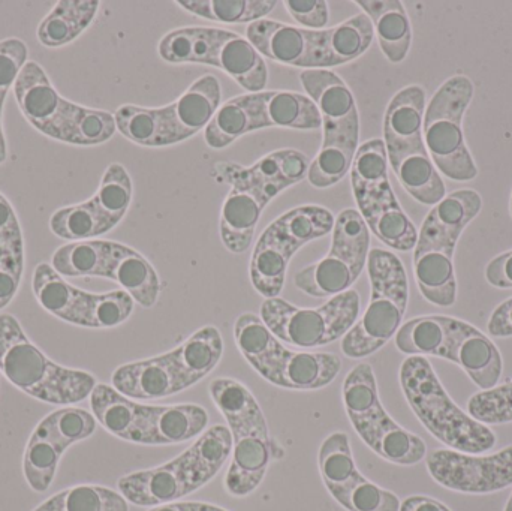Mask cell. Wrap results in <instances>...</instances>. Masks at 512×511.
<instances>
[{
  "label": "cell",
  "instance_id": "1",
  "mask_svg": "<svg viewBox=\"0 0 512 511\" xmlns=\"http://www.w3.org/2000/svg\"><path fill=\"white\" fill-rule=\"evenodd\" d=\"M483 209V198L474 189L445 195L424 219L414 248V275L427 302L450 308L457 300L454 252L460 236Z\"/></svg>",
  "mask_w": 512,
  "mask_h": 511
},
{
  "label": "cell",
  "instance_id": "2",
  "mask_svg": "<svg viewBox=\"0 0 512 511\" xmlns=\"http://www.w3.org/2000/svg\"><path fill=\"white\" fill-rule=\"evenodd\" d=\"M12 92L24 119L51 140L90 147L107 143L116 134L114 114L60 96L39 63L24 65Z\"/></svg>",
  "mask_w": 512,
  "mask_h": 511
},
{
  "label": "cell",
  "instance_id": "3",
  "mask_svg": "<svg viewBox=\"0 0 512 511\" xmlns=\"http://www.w3.org/2000/svg\"><path fill=\"white\" fill-rule=\"evenodd\" d=\"M209 395L233 437L225 489L233 497H248L259 488L274 458L267 420L251 390L240 381L216 378Z\"/></svg>",
  "mask_w": 512,
  "mask_h": 511
},
{
  "label": "cell",
  "instance_id": "4",
  "mask_svg": "<svg viewBox=\"0 0 512 511\" xmlns=\"http://www.w3.org/2000/svg\"><path fill=\"white\" fill-rule=\"evenodd\" d=\"M400 386L424 428L451 450L483 455L496 446L495 432L450 398L427 357L411 356L402 363Z\"/></svg>",
  "mask_w": 512,
  "mask_h": 511
},
{
  "label": "cell",
  "instance_id": "5",
  "mask_svg": "<svg viewBox=\"0 0 512 511\" xmlns=\"http://www.w3.org/2000/svg\"><path fill=\"white\" fill-rule=\"evenodd\" d=\"M0 372L26 395L63 407L90 398L96 387L89 372L65 368L48 359L11 314H0Z\"/></svg>",
  "mask_w": 512,
  "mask_h": 511
},
{
  "label": "cell",
  "instance_id": "6",
  "mask_svg": "<svg viewBox=\"0 0 512 511\" xmlns=\"http://www.w3.org/2000/svg\"><path fill=\"white\" fill-rule=\"evenodd\" d=\"M366 267L372 288L369 305L340 344L349 359H364L385 347L399 332L408 309L409 282L402 260L375 248Z\"/></svg>",
  "mask_w": 512,
  "mask_h": 511
},
{
  "label": "cell",
  "instance_id": "7",
  "mask_svg": "<svg viewBox=\"0 0 512 511\" xmlns=\"http://www.w3.org/2000/svg\"><path fill=\"white\" fill-rule=\"evenodd\" d=\"M333 213L327 207L304 204L274 219L259 236L252 252V287L265 299L279 297L285 287L289 261L307 243L333 231Z\"/></svg>",
  "mask_w": 512,
  "mask_h": 511
},
{
  "label": "cell",
  "instance_id": "8",
  "mask_svg": "<svg viewBox=\"0 0 512 511\" xmlns=\"http://www.w3.org/2000/svg\"><path fill=\"white\" fill-rule=\"evenodd\" d=\"M474 95L471 78L454 75L436 90L424 113L427 152L439 173L454 182H471L478 177V167L463 132V119Z\"/></svg>",
  "mask_w": 512,
  "mask_h": 511
},
{
  "label": "cell",
  "instance_id": "9",
  "mask_svg": "<svg viewBox=\"0 0 512 511\" xmlns=\"http://www.w3.org/2000/svg\"><path fill=\"white\" fill-rule=\"evenodd\" d=\"M360 294L345 291L319 308H298L285 299H265L259 317L280 342L303 350L325 347L342 339L357 323Z\"/></svg>",
  "mask_w": 512,
  "mask_h": 511
},
{
  "label": "cell",
  "instance_id": "10",
  "mask_svg": "<svg viewBox=\"0 0 512 511\" xmlns=\"http://www.w3.org/2000/svg\"><path fill=\"white\" fill-rule=\"evenodd\" d=\"M331 234L330 252L301 269L294 278L298 290L316 299H331L351 290L369 258L370 231L358 210L340 212Z\"/></svg>",
  "mask_w": 512,
  "mask_h": 511
},
{
  "label": "cell",
  "instance_id": "11",
  "mask_svg": "<svg viewBox=\"0 0 512 511\" xmlns=\"http://www.w3.org/2000/svg\"><path fill=\"white\" fill-rule=\"evenodd\" d=\"M426 462L436 483L460 494H495L512 486V446L486 456L435 450Z\"/></svg>",
  "mask_w": 512,
  "mask_h": 511
},
{
  "label": "cell",
  "instance_id": "12",
  "mask_svg": "<svg viewBox=\"0 0 512 511\" xmlns=\"http://www.w3.org/2000/svg\"><path fill=\"white\" fill-rule=\"evenodd\" d=\"M309 165V158L300 150L282 149L262 156L252 167L218 162L215 171L222 182L251 192L267 207L280 192L304 180Z\"/></svg>",
  "mask_w": 512,
  "mask_h": 511
},
{
  "label": "cell",
  "instance_id": "13",
  "mask_svg": "<svg viewBox=\"0 0 512 511\" xmlns=\"http://www.w3.org/2000/svg\"><path fill=\"white\" fill-rule=\"evenodd\" d=\"M301 86L322 119V143L360 140V114L354 93L331 69H303Z\"/></svg>",
  "mask_w": 512,
  "mask_h": 511
},
{
  "label": "cell",
  "instance_id": "14",
  "mask_svg": "<svg viewBox=\"0 0 512 511\" xmlns=\"http://www.w3.org/2000/svg\"><path fill=\"white\" fill-rule=\"evenodd\" d=\"M117 486L128 503L140 507L177 503L201 489L188 450L161 467L122 477Z\"/></svg>",
  "mask_w": 512,
  "mask_h": 511
},
{
  "label": "cell",
  "instance_id": "15",
  "mask_svg": "<svg viewBox=\"0 0 512 511\" xmlns=\"http://www.w3.org/2000/svg\"><path fill=\"white\" fill-rule=\"evenodd\" d=\"M426 107V90L418 84L403 87L391 98L384 117L388 164L429 155L423 135Z\"/></svg>",
  "mask_w": 512,
  "mask_h": 511
},
{
  "label": "cell",
  "instance_id": "16",
  "mask_svg": "<svg viewBox=\"0 0 512 511\" xmlns=\"http://www.w3.org/2000/svg\"><path fill=\"white\" fill-rule=\"evenodd\" d=\"M445 329L444 359L459 365L480 389L498 386L502 378V356L495 342L459 318L445 317Z\"/></svg>",
  "mask_w": 512,
  "mask_h": 511
},
{
  "label": "cell",
  "instance_id": "17",
  "mask_svg": "<svg viewBox=\"0 0 512 511\" xmlns=\"http://www.w3.org/2000/svg\"><path fill=\"white\" fill-rule=\"evenodd\" d=\"M351 425L372 452L391 464L411 467L420 464L427 456L424 440L394 422L384 405Z\"/></svg>",
  "mask_w": 512,
  "mask_h": 511
},
{
  "label": "cell",
  "instance_id": "18",
  "mask_svg": "<svg viewBox=\"0 0 512 511\" xmlns=\"http://www.w3.org/2000/svg\"><path fill=\"white\" fill-rule=\"evenodd\" d=\"M209 428V413L197 404L144 405L140 437L143 446H171L200 437Z\"/></svg>",
  "mask_w": 512,
  "mask_h": 511
},
{
  "label": "cell",
  "instance_id": "19",
  "mask_svg": "<svg viewBox=\"0 0 512 511\" xmlns=\"http://www.w3.org/2000/svg\"><path fill=\"white\" fill-rule=\"evenodd\" d=\"M111 383L129 399H164L185 392L173 351L119 366Z\"/></svg>",
  "mask_w": 512,
  "mask_h": 511
},
{
  "label": "cell",
  "instance_id": "20",
  "mask_svg": "<svg viewBox=\"0 0 512 511\" xmlns=\"http://www.w3.org/2000/svg\"><path fill=\"white\" fill-rule=\"evenodd\" d=\"M373 38L375 29L364 12L330 29L316 30L309 69H330L352 62L369 50Z\"/></svg>",
  "mask_w": 512,
  "mask_h": 511
},
{
  "label": "cell",
  "instance_id": "21",
  "mask_svg": "<svg viewBox=\"0 0 512 511\" xmlns=\"http://www.w3.org/2000/svg\"><path fill=\"white\" fill-rule=\"evenodd\" d=\"M221 83L212 74L203 75L173 104H168L170 143H182L207 128L222 105Z\"/></svg>",
  "mask_w": 512,
  "mask_h": 511
},
{
  "label": "cell",
  "instance_id": "22",
  "mask_svg": "<svg viewBox=\"0 0 512 511\" xmlns=\"http://www.w3.org/2000/svg\"><path fill=\"white\" fill-rule=\"evenodd\" d=\"M316 30L291 26L280 21H254L246 27V39L262 57L286 66L309 69Z\"/></svg>",
  "mask_w": 512,
  "mask_h": 511
},
{
  "label": "cell",
  "instance_id": "23",
  "mask_svg": "<svg viewBox=\"0 0 512 511\" xmlns=\"http://www.w3.org/2000/svg\"><path fill=\"white\" fill-rule=\"evenodd\" d=\"M32 288L36 300L45 311L65 323L89 329L95 293H87L69 284L47 263L35 267Z\"/></svg>",
  "mask_w": 512,
  "mask_h": 511
},
{
  "label": "cell",
  "instance_id": "24",
  "mask_svg": "<svg viewBox=\"0 0 512 511\" xmlns=\"http://www.w3.org/2000/svg\"><path fill=\"white\" fill-rule=\"evenodd\" d=\"M104 278L119 284L141 308H153L161 296V278L155 267L123 243L110 242Z\"/></svg>",
  "mask_w": 512,
  "mask_h": 511
},
{
  "label": "cell",
  "instance_id": "25",
  "mask_svg": "<svg viewBox=\"0 0 512 511\" xmlns=\"http://www.w3.org/2000/svg\"><path fill=\"white\" fill-rule=\"evenodd\" d=\"M265 128H270L265 114V92L246 93L219 107L204 129V140L212 149L222 150L243 135Z\"/></svg>",
  "mask_w": 512,
  "mask_h": 511
},
{
  "label": "cell",
  "instance_id": "26",
  "mask_svg": "<svg viewBox=\"0 0 512 511\" xmlns=\"http://www.w3.org/2000/svg\"><path fill=\"white\" fill-rule=\"evenodd\" d=\"M210 66L221 69L249 93L264 92L268 83L264 57L245 36L231 30L221 29L219 32Z\"/></svg>",
  "mask_w": 512,
  "mask_h": 511
},
{
  "label": "cell",
  "instance_id": "27",
  "mask_svg": "<svg viewBox=\"0 0 512 511\" xmlns=\"http://www.w3.org/2000/svg\"><path fill=\"white\" fill-rule=\"evenodd\" d=\"M358 212L370 233L375 234L388 248L408 252L417 245V227L400 206L391 186L358 206Z\"/></svg>",
  "mask_w": 512,
  "mask_h": 511
},
{
  "label": "cell",
  "instance_id": "28",
  "mask_svg": "<svg viewBox=\"0 0 512 511\" xmlns=\"http://www.w3.org/2000/svg\"><path fill=\"white\" fill-rule=\"evenodd\" d=\"M234 339L254 371L276 386L280 363L288 348L265 326L262 318L251 312L240 315L234 324Z\"/></svg>",
  "mask_w": 512,
  "mask_h": 511
},
{
  "label": "cell",
  "instance_id": "29",
  "mask_svg": "<svg viewBox=\"0 0 512 511\" xmlns=\"http://www.w3.org/2000/svg\"><path fill=\"white\" fill-rule=\"evenodd\" d=\"M358 6L372 21L384 56L391 63L406 59L412 45V26L408 12L399 0H357Z\"/></svg>",
  "mask_w": 512,
  "mask_h": 511
},
{
  "label": "cell",
  "instance_id": "30",
  "mask_svg": "<svg viewBox=\"0 0 512 511\" xmlns=\"http://www.w3.org/2000/svg\"><path fill=\"white\" fill-rule=\"evenodd\" d=\"M340 369L342 360L336 354L286 350L276 386L300 392L324 389L336 380Z\"/></svg>",
  "mask_w": 512,
  "mask_h": 511
},
{
  "label": "cell",
  "instance_id": "31",
  "mask_svg": "<svg viewBox=\"0 0 512 511\" xmlns=\"http://www.w3.org/2000/svg\"><path fill=\"white\" fill-rule=\"evenodd\" d=\"M23 272V231L14 207L0 194V311L14 300Z\"/></svg>",
  "mask_w": 512,
  "mask_h": 511
},
{
  "label": "cell",
  "instance_id": "32",
  "mask_svg": "<svg viewBox=\"0 0 512 511\" xmlns=\"http://www.w3.org/2000/svg\"><path fill=\"white\" fill-rule=\"evenodd\" d=\"M183 389L188 390L212 374L224 356V339L215 326H204L174 348Z\"/></svg>",
  "mask_w": 512,
  "mask_h": 511
},
{
  "label": "cell",
  "instance_id": "33",
  "mask_svg": "<svg viewBox=\"0 0 512 511\" xmlns=\"http://www.w3.org/2000/svg\"><path fill=\"white\" fill-rule=\"evenodd\" d=\"M265 206L249 191L231 188L221 212V239L233 254H245L254 242Z\"/></svg>",
  "mask_w": 512,
  "mask_h": 511
},
{
  "label": "cell",
  "instance_id": "34",
  "mask_svg": "<svg viewBox=\"0 0 512 511\" xmlns=\"http://www.w3.org/2000/svg\"><path fill=\"white\" fill-rule=\"evenodd\" d=\"M96 422L120 440L138 443L144 405L137 404L107 384H96L90 395Z\"/></svg>",
  "mask_w": 512,
  "mask_h": 511
},
{
  "label": "cell",
  "instance_id": "35",
  "mask_svg": "<svg viewBox=\"0 0 512 511\" xmlns=\"http://www.w3.org/2000/svg\"><path fill=\"white\" fill-rule=\"evenodd\" d=\"M99 6L101 2L98 0H60L39 23L38 41L48 48L71 44L89 29Z\"/></svg>",
  "mask_w": 512,
  "mask_h": 511
},
{
  "label": "cell",
  "instance_id": "36",
  "mask_svg": "<svg viewBox=\"0 0 512 511\" xmlns=\"http://www.w3.org/2000/svg\"><path fill=\"white\" fill-rule=\"evenodd\" d=\"M114 120L117 131L138 146H171L167 105L161 108L122 105L114 113Z\"/></svg>",
  "mask_w": 512,
  "mask_h": 511
},
{
  "label": "cell",
  "instance_id": "37",
  "mask_svg": "<svg viewBox=\"0 0 512 511\" xmlns=\"http://www.w3.org/2000/svg\"><path fill=\"white\" fill-rule=\"evenodd\" d=\"M351 186L357 206L390 188L388 156L384 140L373 138L361 144L351 168Z\"/></svg>",
  "mask_w": 512,
  "mask_h": 511
},
{
  "label": "cell",
  "instance_id": "38",
  "mask_svg": "<svg viewBox=\"0 0 512 511\" xmlns=\"http://www.w3.org/2000/svg\"><path fill=\"white\" fill-rule=\"evenodd\" d=\"M116 225L101 212L92 198L84 203L63 207L50 218V230L54 236L68 242L93 240L110 233Z\"/></svg>",
  "mask_w": 512,
  "mask_h": 511
},
{
  "label": "cell",
  "instance_id": "39",
  "mask_svg": "<svg viewBox=\"0 0 512 511\" xmlns=\"http://www.w3.org/2000/svg\"><path fill=\"white\" fill-rule=\"evenodd\" d=\"M221 27H180L159 41L158 53L168 63L209 65Z\"/></svg>",
  "mask_w": 512,
  "mask_h": 511
},
{
  "label": "cell",
  "instance_id": "40",
  "mask_svg": "<svg viewBox=\"0 0 512 511\" xmlns=\"http://www.w3.org/2000/svg\"><path fill=\"white\" fill-rule=\"evenodd\" d=\"M265 114L270 128L313 131L322 128L321 114L307 95L291 90L265 92Z\"/></svg>",
  "mask_w": 512,
  "mask_h": 511
},
{
  "label": "cell",
  "instance_id": "41",
  "mask_svg": "<svg viewBox=\"0 0 512 511\" xmlns=\"http://www.w3.org/2000/svg\"><path fill=\"white\" fill-rule=\"evenodd\" d=\"M111 240H81L60 246L51 266L63 278H104Z\"/></svg>",
  "mask_w": 512,
  "mask_h": 511
},
{
  "label": "cell",
  "instance_id": "42",
  "mask_svg": "<svg viewBox=\"0 0 512 511\" xmlns=\"http://www.w3.org/2000/svg\"><path fill=\"white\" fill-rule=\"evenodd\" d=\"M189 14L225 24L254 23L267 17L279 2L274 0H179Z\"/></svg>",
  "mask_w": 512,
  "mask_h": 511
},
{
  "label": "cell",
  "instance_id": "43",
  "mask_svg": "<svg viewBox=\"0 0 512 511\" xmlns=\"http://www.w3.org/2000/svg\"><path fill=\"white\" fill-rule=\"evenodd\" d=\"M447 345L445 315H424L400 327L396 347L400 353L411 356H432L444 359Z\"/></svg>",
  "mask_w": 512,
  "mask_h": 511
},
{
  "label": "cell",
  "instance_id": "44",
  "mask_svg": "<svg viewBox=\"0 0 512 511\" xmlns=\"http://www.w3.org/2000/svg\"><path fill=\"white\" fill-rule=\"evenodd\" d=\"M200 488L212 482L233 452V437L228 426L215 425L207 429L188 449Z\"/></svg>",
  "mask_w": 512,
  "mask_h": 511
},
{
  "label": "cell",
  "instance_id": "45",
  "mask_svg": "<svg viewBox=\"0 0 512 511\" xmlns=\"http://www.w3.org/2000/svg\"><path fill=\"white\" fill-rule=\"evenodd\" d=\"M33 511H129V503L113 489L80 485L53 495Z\"/></svg>",
  "mask_w": 512,
  "mask_h": 511
},
{
  "label": "cell",
  "instance_id": "46",
  "mask_svg": "<svg viewBox=\"0 0 512 511\" xmlns=\"http://www.w3.org/2000/svg\"><path fill=\"white\" fill-rule=\"evenodd\" d=\"M318 464L322 482L330 494L351 485L361 476L345 432H334L325 438L319 449Z\"/></svg>",
  "mask_w": 512,
  "mask_h": 511
},
{
  "label": "cell",
  "instance_id": "47",
  "mask_svg": "<svg viewBox=\"0 0 512 511\" xmlns=\"http://www.w3.org/2000/svg\"><path fill=\"white\" fill-rule=\"evenodd\" d=\"M62 456V450L39 426H36L30 435L23 458L24 479L30 489L39 494L50 489Z\"/></svg>",
  "mask_w": 512,
  "mask_h": 511
},
{
  "label": "cell",
  "instance_id": "48",
  "mask_svg": "<svg viewBox=\"0 0 512 511\" xmlns=\"http://www.w3.org/2000/svg\"><path fill=\"white\" fill-rule=\"evenodd\" d=\"M358 141H330L322 143L318 155L310 162L307 180L318 189L330 188L351 171Z\"/></svg>",
  "mask_w": 512,
  "mask_h": 511
},
{
  "label": "cell",
  "instance_id": "49",
  "mask_svg": "<svg viewBox=\"0 0 512 511\" xmlns=\"http://www.w3.org/2000/svg\"><path fill=\"white\" fill-rule=\"evenodd\" d=\"M96 425L98 422L93 414L81 408L72 407L53 411L38 423L39 428L63 453L74 444L92 437L95 434Z\"/></svg>",
  "mask_w": 512,
  "mask_h": 511
},
{
  "label": "cell",
  "instance_id": "50",
  "mask_svg": "<svg viewBox=\"0 0 512 511\" xmlns=\"http://www.w3.org/2000/svg\"><path fill=\"white\" fill-rule=\"evenodd\" d=\"M342 399L346 416L351 423L369 416L382 405L375 372L369 363H358L348 372L343 381Z\"/></svg>",
  "mask_w": 512,
  "mask_h": 511
},
{
  "label": "cell",
  "instance_id": "51",
  "mask_svg": "<svg viewBox=\"0 0 512 511\" xmlns=\"http://www.w3.org/2000/svg\"><path fill=\"white\" fill-rule=\"evenodd\" d=\"M132 195H134V188H132L128 170L114 162L105 170L93 200L96 201L101 212L117 227L131 207Z\"/></svg>",
  "mask_w": 512,
  "mask_h": 511
},
{
  "label": "cell",
  "instance_id": "52",
  "mask_svg": "<svg viewBox=\"0 0 512 511\" xmlns=\"http://www.w3.org/2000/svg\"><path fill=\"white\" fill-rule=\"evenodd\" d=\"M331 497L348 511H400V500L393 492L379 488L361 474L345 488L331 492Z\"/></svg>",
  "mask_w": 512,
  "mask_h": 511
},
{
  "label": "cell",
  "instance_id": "53",
  "mask_svg": "<svg viewBox=\"0 0 512 511\" xmlns=\"http://www.w3.org/2000/svg\"><path fill=\"white\" fill-rule=\"evenodd\" d=\"M468 414L483 425L512 422V381L483 390L468 402Z\"/></svg>",
  "mask_w": 512,
  "mask_h": 511
},
{
  "label": "cell",
  "instance_id": "54",
  "mask_svg": "<svg viewBox=\"0 0 512 511\" xmlns=\"http://www.w3.org/2000/svg\"><path fill=\"white\" fill-rule=\"evenodd\" d=\"M135 302L126 291L95 294L89 329H113L129 320L134 312Z\"/></svg>",
  "mask_w": 512,
  "mask_h": 511
},
{
  "label": "cell",
  "instance_id": "55",
  "mask_svg": "<svg viewBox=\"0 0 512 511\" xmlns=\"http://www.w3.org/2000/svg\"><path fill=\"white\" fill-rule=\"evenodd\" d=\"M26 42L18 38H6L0 41V114L3 113L6 95L14 89L15 81L20 77L27 63Z\"/></svg>",
  "mask_w": 512,
  "mask_h": 511
},
{
  "label": "cell",
  "instance_id": "56",
  "mask_svg": "<svg viewBox=\"0 0 512 511\" xmlns=\"http://www.w3.org/2000/svg\"><path fill=\"white\" fill-rule=\"evenodd\" d=\"M286 11L295 23L306 30H325L330 18L325 0H286Z\"/></svg>",
  "mask_w": 512,
  "mask_h": 511
},
{
  "label": "cell",
  "instance_id": "57",
  "mask_svg": "<svg viewBox=\"0 0 512 511\" xmlns=\"http://www.w3.org/2000/svg\"><path fill=\"white\" fill-rule=\"evenodd\" d=\"M486 279L492 287L501 290L512 288V251L493 258L486 267Z\"/></svg>",
  "mask_w": 512,
  "mask_h": 511
},
{
  "label": "cell",
  "instance_id": "58",
  "mask_svg": "<svg viewBox=\"0 0 512 511\" xmlns=\"http://www.w3.org/2000/svg\"><path fill=\"white\" fill-rule=\"evenodd\" d=\"M487 329L493 338H512V297L493 311Z\"/></svg>",
  "mask_w": 512,
  "mask_h": 511
},
{
  "label": "cell",
  "instance_id": "59",
  "mask_svg": "<svg viewBox=\"0 0 512 511\" xmlns=\"http://www.w3.org/2000/svg\"><path fill=\"white\" fill-rule=\"evenodd\" d=\"M149 511H197V503H170Z\"/></svg>",
  "mask_w": 512,
  "mask_h": 511
},
{
  "label": "cell",
  "instance_id": "60",
  "mask_svg": "<svg viewBox=\"0 0 512 511\" xmlns=\"http://www.w3.org/2000/svg\"><path fill=\"white\" fill-rule=\"evenodd\" d=\"M8 158V150H6L5 132H3L2 114H0V164Z\"/></svg>",
  "mask_w": 512,
  "mask_h": 511
},
{
  "label": "cell",
  "instance_id": "61",
  "mask_svg": "<svg viewBox=\"0 0 512 511\" xmlns=\"http://www.w3.org/2000/svg\"><path fill=\"white\" fill-rule=\"evenodd\" d=\"M197 511H228L222 507L213 506V504L197 503Z\"/></svg>",
  "mask_w": 512,
  "mask_h": 511
},
{
  "label": "cell",
  "instance_id": "62",
  "mask_svg": "<svg viewBox=\"0 0 512 511\" xmlns=\"http://www.w3.org/2000/svg\"><path fill=\"white\" fill-rule=\"evenodd\" d=\"M505 511H512V494L510 500H508L507 507H505Z\"/></svg>",
  "mask_w": 512,
  "mask_h": 511
},
{
  "label": "cell",
  "instance_id": "63",
  "mask_svg": "<svg viewBox=\"0 0 512 511\" xmlns=\"http://www.w3.org/2000/svg\"><path fill=\"white\" fill-rule=\"evenodd\" d=\"M510 212H511V218H512V192H511V200H510Z\"/></svg>",
  "mask_w": 512,
  "mask_h": 511
}]
</instances>
